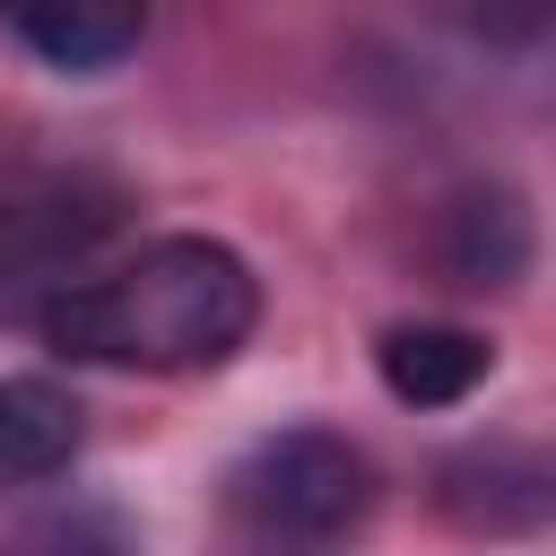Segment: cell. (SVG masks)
Listing matches in <instances>:
<instances>
[{
  "instance_id": "6da1fadb",
  "label": "cell",
  "mask_w": 556,
  "mask_h": 556,
  "mask_svg": "<svg viewBox=\"0 0 556 556\" xmlns=\"http://www.w3.org/2000/svg\"><path fill=\"white\" fill-rule=\"evenodd\" d=\"M261 321V278L243 252L208 235H165L113 278H78L43 304V339L78 365H130V374H208L226 365Z\"/></svg>"
},
{
  "instance_id": "7a4b0ae2",
  "label": "cell",
  "mask_w": 556,
  "mask_h": 556,
  "mask_svg": "<svg viewBox=\"0 0 556 556\" xmlns=\"http://www.w3.org/2000/svg\"><path fill=\"white\" fill-rule=\"evenodd\" d=\"M226 504L252 539H348L374 504V469L348 434L287 426V434H261L235 460Z\"/></svg>"
},
{
  "instance_id": "3957f363",
  "label": "cell",
  "mask_w": 556,
  "mask_h": 556,
  "mask_svg": "<svg viewBox=\"0 0 556 556\" xmlns=\"http://www.w3.org/2000/svg\"><path fill=\"white\" fill-rule=\"evenodd\" d=\"M113 191H96V182H78V174H52V182H35L26 200H9L0 208V269H26V278H61L104 226H113Z\"/></svg>"
},
{
  "instance_id": "277c9868",
  "label": "cell",
  "mask_w": 556,
  "mask_h": 556,
  "mask_svg": "<svg viewBox=\"0 0 556 556\" xmlns=\"http://www.w3.org/2000/svg\"><path fill=\"white\" fill-rule=\"evenodd\" d=\"M0 26H9L43 70L96 78V70H113V61L139 43L148 0H0Z\"/></svg>"
},
{
  "instance_id": "5b68a950",
  "label": "cell",
  "mask_w": 556,
  "mask_h": 556,
  "mask_svg": "<svg viewBox=\"0 0 556 556\" xmlns=\"http://www.w3.org/2000/svg\"><path fill=\"white\" fill-rule=\"evenodd\" d=\"M374 365H382L391 400H408V408H452V400H469V391L495 374V348H486L478 330H452V321H400V330H382Z\"/></svg>"
},
{
  "instance_id": "8992f818",
  "label": "cell",
  "mask_w": 556,
  "mask_h": 556,
  "mask_svg": "<svg viewBox=\"0 0 556 556\" xmlns=\"http://www.w3.org/2000/svg\"><path fill=\"white\" fill-rule=\"evenodd\" d=\"M78 434H87V417H78V400L61 382H43V374L0 382V495L61 478L78 460Z\"/></svg>"
},
{
  "instance_id": "52a82bcc",
  "label": "cell",
  "mask_w": 556,
  "mask_h": 556,
  "mask_svg": "<svg viewBox=\"0 0 556 556\" xmlns=\"http://www.w3.org/2000/svg\"><path fill=\"white\" fill-rule=\"evenodd\" d=\"M452 26H469L478 43H530L547 26V0H443Z\"/></svg>"
}]
</instances>
